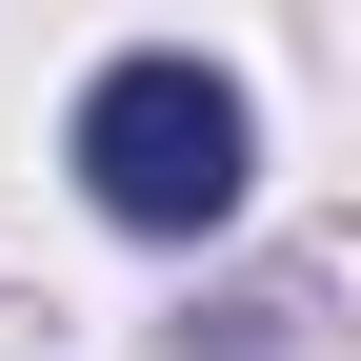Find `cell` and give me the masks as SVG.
Listing matches in <instances>:
<instances>
[{
    "label": "cell",
    "mask_w": 361,
    "mask_h": 361,
    "mask_svg": "<svg viewBox=\"0 0 361 361\" xmlns=\"http://www.w3.org/2000/svg\"><path fill=\"white\" fill-rule=\"evenodd\" d=\"M80 180H101V221H141V241H201V221L241 201V80L221 61H101L80 80Z\"/></svg>",
    "instance_id": "1"
}]
</instances>
